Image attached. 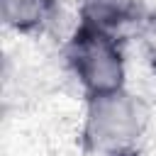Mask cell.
Returning <instances> with one entry per match:
<instances>
[{
    "mask_svg": "<svg viewBox=\"0 0 156 156\" xmlns=\"http://www.w3.org/2000/svg\"><path fill=\"white\" fill-rule=\"evenodd\" d=\"M149 124V105L127 88L85 98L83 149L93 156H139Z\"/></svg>",
    "mask_w": 156,
    "mask_h": 156,
    "instance_id": "cell-1",
    "label": "cell"
},
{
    "mask_svg": "<svg viewBox=\"0 0 156 156\" xmlns=\"http://www.w3.org/2000/svg\"><path fill=\"white\" fill-rule=\"evenodd\" d=\"M63 61L85 98L127 88V61L119 34L76 24L63 41Z\"/></svg>",
    "mask_w": 156,
    "mask_h": 156,
    "instance_id": "cell-2",
    "label": "cell"
},
{
    "mask_svg": "<svg viewBox=\"0 0 156 156\" xmlns=\"http://www.w3.org/2000/svg\"><path fill=\"white\" fill-rule=\"evenodd\" d=\"M61 15V0H0L2 24L22 37L54 32Z\"/></svg>",
    "mask_w": 156,
    "mask_h": 156,
    "instance_id": "cell-3",
    "label": "cell"
},
{
    "mask_svg": "<svg viewBox=\"0 0 156 156\" xmlns=\"http://www.w3.org/2000/svg\"><path fill=\"white\" fill-rule=\"evenodd\" d=\"M144 15L146 10L141 0H78L76 7L78 24L105 29L119 37L127 27H139Z\"/></svg>",
    "mask_w": 156,
    "mask_h": 156,
    "instance_id": "cell-4",
    "label": "cell"
},
{
    "mask_svg": "<svg viewBox=\"0 0 156 156\" xmlns=\"http://www.w3.org/2000/svg\"><path fill=\"white\" fill-rule=\"evenodd\" d=\"M136 39H139L144 61L156 73V10H146V15L136 27Z\"/></svg>",
    "mask_w": 156,
    "mask_h": 156,
    "instance_id": "cell-5",
    "label": "cell"
}]
</instances>
